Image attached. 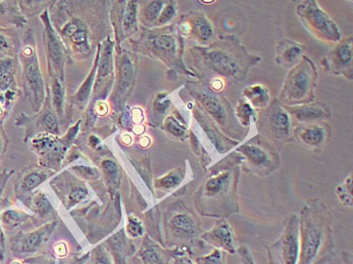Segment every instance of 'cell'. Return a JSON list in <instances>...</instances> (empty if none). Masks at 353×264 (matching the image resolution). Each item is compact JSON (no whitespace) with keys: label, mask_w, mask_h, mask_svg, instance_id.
Returning <instances> with one entry per match:
<instances>
[{"label":"cell","mask_w":353,"mask_h":264,"mask_svg":"<svg viewBox=\"0 0 353 264\" xmlns=\"http://www.w3.org/2000/svg\"><path fill=\"white\" fill-rule=\"evenodd\" d=\"M228 179H230V174L228 172H224V174L215 176V178L210 179L207 182L206 187H205L207 196L213 197V196H216L218 194L221 193L225 185L228 184Z\"/></svg>","instance_id":"e0dca14e"},{"label":"cell","mask_w":353,"mask_h":264,"mask_svg":"<svg viewBox=\"0 0 353 264\" xmlns=\"http://www.w3.org/2000/svg\"><path fill=\"white\" fill-rule=\"evenodd\" d=\"M3 135H2L1 132H0V154H1L2 150H3Z\"/></svg>","instance_id":"f907efd6"},{"label":"cell","mask_w":353,"mask_h":264,"mask_svg":"<svg viewBox=\"0 0 353 264\" xmlns=\"http://www.w3.org/2000/svg\"><path fill=\"white\" fill-rule=\"evenodd\" d=\"M236 115L243 125L248 126L256 120V113L248 102H241L236 107Z\"/></svg>","instance_id":"d6986e66"},{"label":"cell","mask_w":353,"mask_h":264,"mask_svg":"<svg viewBox=\"0 0 353 264\" xmlns=\"http://www.w3.org/2000/svg\"><path fill=\"white\" fill-rule=\"evenodd\" d=\"M154 45L159 49L172 51L175 49V40L170 36H159L154 39Z\"/></svg>","instance_id":"cb8c5ba5"},{"label":"cell","mask_w":353,"mask_h":264,"mask_svg":"<svg viewBox=\"0 0 353 264\" xmlns=\"http://www.w3.org/2000/svg\"><path fill=\"white\" fill-rule=\"evenodd\" d=\"M96 264H108V263H104V261H98L97 263H96Z\"/></svg>","instance_id":"816d5d0a"},{"label":"cell","mask_w":353,"mask_h":264,"mask_svg":"<svg viewBox=\"0 0 353 264\" xmlns=\"http://www.w3.org/2000/svg\"><path fill=\"white\" fill-rule=\"evenodd\" d=\"M174 230L181 236H192L195 234V223L186 215H178L171 222Z\"/></svg>","instance_id":"9a60e30c"},{"label":"cell","mask_w":353,"mask_h":264,"mask_svg":"<svg viewBox=\"0 0 353 264\" xmlns=\"http://www.w3.org/2000/svg\"><path fill=\"white\" fill-rule=\"evenodd\" d=\"M102 167H103L104 171H105L109 178H117V174H119V167H117V163L111 161H105L102 163Z\"/></svg>","instance_id":"836d02e7"},{"label":"cell","mask_w":353,"mask_h":264,"mask_svg":"<svg viewBox=\"0 0 353 264\" xmlns=\"http://www.w3.org/2000/svg\"><path fill=\"white\" fill-rule=\"evenodd\" d=\"M204 106L206 107L207 111L212 115L213 119L223 123L226 119L225 109L223 105L218 101L217 98L212 95H205L204 97Z\"/></svg>","instance_id":"2e32d148"},{"label":"cell","mask_w":353,"mask_h":264,"mask_svg":"<svg viewBox=\"0 0 353 264\" xmlns=\"http://www.w3.org/2000/svg\"><path fill=\"white\" fill-rule=\"evenodd\" d=\"M194 32L197 34L198 38L200 40L207 41L210 40L213 36L212 28H211L210 23L204 17H199L194 21Z\"/></svg>","instance_id":"ac0fdd59"},{"label":"cell","mask_w":353,"mask_h":264,"mask_svg":"<svg viewBox=\"0 0 353 264\" xmlns=\"http://www.w3.org/2000/svg\"><path fill=\"white\" fill-rule=\"evenodd\" d=\"M327 225L318 212L305 209L300 225V256L298 264H313L323 248Z\"/></svg>","instance_id":"6da1fadb"},{"label":"cell","mask_w":353,"mask_h":264,"mask_svg":"<svg viewBox=\"0 0 353 264\" xmlns=\"http://www.w3.org/2000/svg\"><path fill=\"white\" fill-rule=\"evenodd\" d=\"M4 250V242H3V234H2L1 228H0V258L3 256Z\"/></svg>","instance_id":"c3c4849f"},{"label":"cell","mask_w":353,"mask_h":264,"mask_svg":"<svg viewBox=\"0 0 353 264\" xmlns=\"http://www.w3.org/2000/svg\"><path fill=\"white\" fill-rule=\"evenodd\" d=\"M197 263L198 264H225V258L221 250H215L211 254L197 258Z\"/></svg>","instance_id":"7402d4cb"},{"label":"cell","mask_w":353,"mask_h":264,"mask_svg":"<svg viewBox=\"0 0 353 264\" xmlns=\"http://www.w3.org/2000/svg\"><path fill=\"white\" fill-rule=\"evenodd\" d=\"M12 49V40L0 30V53Z\"/></svg>","instance_id":"b9f144b4"},{"label":"cell","mask_w":353,"mask_h":264,"mask_svg":"<svg viewBox=\"0 0 353 264\" xmlns=\"http://www.w3.org/2000/svg\"><path fill=\"white\" fill-rule=\"evenodd\" d=\"M78 172L84 176L85 178H93V176H98V172L95 170L91 169V167H76Z\"/></svg>","instance_id":"7bdbcfd3"},{"label":"cell","mask_w":353,"mask_h":264,"mask_svg":"<svg viewBox=\"0 0 353 264\" xmlns=\"http://www.w3.org/2000/svg\"><path fill=\"white\" fill-rule=\"evenodd\" d=\"M167 128L170 132L173 133V134L178 135V136L184 134V128H183L182 126H181L180 124H179L178 122L175 121L174 119H169V121H168Z\"/></svg>","instance_id":"ab89813d"},{"label":"cell","mask_w":353,"mask_h":264,"mask_svg":"<svg viewBox=\"0 0 353 264\" xmlns=\"http://www.w3.org/2000/svg\"><path fill=\"white\" fill-rule=\"evenodd\" d=\"M174 264H194L193 261H191L189 257L183 256V257H178V258L176 259L175 263Z\"/></svg>","instance_id":"7dc6e473"},{"label":"cell","mask_w":353,"mask_h":264,"mask_svg":"<svg viewBox=\"0 0 353 264\" xmlns=\"http://www.w3.org/2000/svg\"><path fill=\"white\" fill-rule=\"evenodd\" d=\"M3 218L6 224L12 225V226H17V225L23 222L27 217H26V215H23V214L17 213V212L14 211H10L6 212V213L4 214Z\"/></svg>","instance_id":"f1b7e54d"},{"label":"cell","mask_w":353,"mask_h":264,"mask_svg":"<svg viewBox=\"0 0 353 264\" xmlns=\"http://www.w3.org/2000/svg\"><path fill=\"white\" fill-rule=\"evenodd\" d=\"M36 208L39 213L45 214L51 210V205L45 196L40 195L36 199Z\"/></svg>","instance_id":"d6a6232c"},{"label":"cell","mask_w":353,"mask_h":264,"mask_svg":"<svg viewBox=\"0 0 353 264\" xmlns=\"http://www.w3.org/2000/svg\"><path fill=\"white\" fill-rule=\"evenodd\" d=\"M239 254H241V259H243V263L245 264H256L254 263V261H252V256H250L248 251L245 250V248L239 250Z\"/></svg>","instance_id":"f6af8a7d"},{"label":"cell","mask_w":353,"mask_h":264,"mask_svg":"<svg viewBox=\"0 0 353 264\" xmlns=\"http://www.w3.org/2000/svg\"><path fill=\"white\" fill-rule=\"evenodd\" d=\"M207 63L217 73L222 75H234L239 71V64L232 56L220 50H213L205 54Z\"/></svg>","instance_id":"9c48e42d"},{"label":"cell","mask_w":353,"mask_h":264,"mask_svg":"<svg viewBox=\"0 0 353 264\" xmlns=\"http://www.w3.org/2000/svg\"><path fill=\"white\" fill-rule=\"evenodd\" d=\"M202 238H203L207 243L215 246L216 250H224L230 253L236 252L232 228H231L230 225L225 220L218 222Z\"/></svg>","instance_id":"8992f818"},{"label":"cell","mask_w":353,"mask_h":264,"mask_svg":"<svg viewBox=\"0 0 353 264\" xmlns=\"http://www.w3.org/2000/svg\"><path fill=\"white\" fill-rule=\"evenodd\" d=\"M23 62V76H25L26 91L30 103L34 109L40 105L43 97V80H41L40 68L38 61L34 57L32 47L27 45L21 51Z\"/></svg>","instance_id":"5b68a950"},{"label":"cell","mask_w":353,"mask_h":264,"mask_svg":"<svg viewBox=\"0 0 353 264\" xmlns=\"http://www.w3.org/2000/svg\"><path fill=\"white\" fill-rule=\"evenodd\" d=\"M14 264H17V263H14Z\"/></svg>","instance_id":"f5cc1de1"},{"label":"cell","mask_w":353,"mask_h":264,"mask_svg":"<svg viewBox=\"0 0 353 264\" xmlns=\"http://www.w3.org/2000/svg\"><path fill=\"white\" fill-rule=\"evenodd\" d=\"M163 4V2L162 1H154L150 4L147 10V17L150 21H154L160 15Z\"/></svg>","instance_id":"1f68e13d"},{"label":"cell","mask_w":353,"mask_h":264,"mask_svg":"<svg viewBox=\"0 0 353 264\" xmlns=\"http://www.w3.org/2000/svg\"><path fill=\"white\" fill-rule=\"evenodd\" d=\"M300 139L303 143L309 146H319L325 141L327 136L326 130L317 124H311L301 130Z\"/></svg>","instance_id":"4fadbf2b"},{"label":"cell","mask_w":353,"mask_h":264,"mask_svg":"<svg viewBox=\"0 0 353 264\" xmlns=\"http://www.w3.org/2000/svg\"><path fill=\"white\" fill-rule=\"evenodd\" d=\"M14 69V61L12 58H4L0 60V77L12 74Z\"/></svg>","instance_id":"4dcf8cb0"},{"label":"cell","mask_w":353,"mask_h":264,"mask_svg":"<svg viewBox=\"0 0 353 264\" xmlns=\"http://www.w3.org/2000/svg\"><path fill=\"white\" fill-rule=\"evenodd\" d=\"M274 256L280 264H298L300 256V221L292 216L280 240L274 244Z\"/></svg>","instance_id":"277c9868"},{"label":"cell","mask_w":353,"mask_h":264,"mask_svg":"<svg viewBox=\"0 0 353 264\" xmlns=\"http://www.w3.org/2000/svg\"><path fill=\"white\" fill-rule=\"evenodd\" d=\"M93 77L92 75L89 77V79L86 81L84 85L80 90L79 94H78V99L79 101H84L88 98L89 93H90L91 90V85H92Z\"/></svg>","instance_id":"d590c367"},{"label":"cell","mask_w":353,"mask_h":264,"mask_svg":"<svg viewBox=\"0 0 353 264\" xmlns=\"http://www.w3.org/2000/svg\"><path fill=\"white\" fill-rule=\"evenodd\" d=\"M132 63L128 58H124L123 62V67H121V92L123 93L126 89L130 87V82L132 79Z\"/></svg>","instance_id":"44dd1931"},{"label":"cell","mask_w":353,"mask_h":264,"mask_svg":"<svg viewBox=\"0 0 353 264\" xmlns=\"http://www.w3.org/2000/svg\"><path fill=\"white\" fill-rule=\"evenodd\" d=\"M182 176L181 174L174 172V174H169L165 178L161 179L158 182L160 187H165V189H171V187H176V185L180 184Z\"/></svg>","instance_id":"484cf974"},{"label":"cell","mask_w":353,"mask_h":264,"mask_svg":"<svg viewBox=\"0 0 353 264\" xmlns=\"http://www.w3.org/2000/svg\"><path fill=\"white\" fill-rule=\"evenodd\" d=\"M87 196V190L84 189V187H76L72 191L71 195H70V200L72 202L77 203L82 201L83 199L86 198Z\"/></svg>","instance_id":"74e56055"},{"label":"cell","mask_w":353,"mask_h":264,"mask_svg":"<svg viewBox=\"0 0 353 264\" xmlns=\"http://www.w3.org/2000/svg\"><path fill=\"white\" fill-rule=\"evenodd\" d=\"M49 52L54 62L60 63L63 54L62 50L56 39L52 37L51 32H49Z\"/></svg>","instance_id":"d4e9b609"},{"label":"cell","mask_w":353,"mask_h":264,"mask_svg":"<svg viewBox=\"0 0 353 264\" xmlns=\"http://www.w3.org/2000/svg\"><path fill=\"white\" fill-rule=\"evenodd\" d=\"M212 87L218 90V89H221L222 87H223V83H222L219 79H215L212 82Z\"/></svg>","instance_id":"681fc988"},{"label":"cell","mask_w":353,"mask_h":264,"mask_svg":"<svg viewBox=\"0 0 353 264\" xmlns=\"http://www.w3.org/2000/svg\"><path fill=\"white\" fill-rule=\"evenodd\" d=\"M86 32H85L84 30H79V32H76L75 34L72 36V41L76 43H84V41H86Z\"/></svg>","instance_id":"ee69618b"},{"label":"cell","mask_w":353,"mask_h":264,"mask_svg":"<svg viewBox=\"0 0 353 264\" xmlns=\"http://www.w3.org/2000/svg\"><path fill=\"white\" fill-rule=\"evenodd\" d=\"M54 102L59 109L62 107L63 103V89L58 81L54 85Z\"/></svg>","instance_id":"e575fe53"},{"label":"cell","mask_w":353,"mask_h":264,"mask_svg":"<svg viewBox=\"0 0 353 264\" xmlns=\"http://www.w3.org/2000/svg\"><path fill=\"white\" fill-rule=\"evenodd\" d=\"M330 66L333 70L341 73L350 71L352 67V41H344L331 53Z\"/></svg>","instance_id":"30bf717a"},{"label":"cell","mask_w":353,"mask_h":264,"mask_svg":"<svg viewBox=\"0 0 353 264\" xmlns=\"http://www.w3.org/2000/svg\"><path fill=\"white\" fill-rule=\"evenodd\" d=\"M43 124H45L46 128L50 132H57L58 124H57V120L54 119V115H52L51 113L43 117Z\"/></svg>","instance_id":"60d3db41"},{"label":"cell","mask_w":353,"mask_h":264,"mask_svg":"<svg viewBox=\"0 0 353 264\" xmlns=\"http://www.w3.org/2000/svg\"><path fill=\"white\" fill-rule=\"evenodd\" d=\"M175 6H168L165 10H163L162 14L160 15V19H159V23H165L172 19V17L175 15Z\"/></svg>","instance_id":"8d00e7d4"},{"label":"cell","mask_w":353,"mask_h":264,"mask_svg":"<svg viewBox=\"0 0 353 264\" xmlns=\"http://www.w3.org/2000/svg\"><path fill=\"white\" fill-rule=\"evenodd\" d=\"M243 94L252 106L258 108H265L270 103L269 89L265 88L263 85H252V86L246 87Z\"/></svg>","instance_id":"5bb4252c"},{"label":"cell","mask_w":353,"mask_h":264,"mask_svg":"<svg viewBox=\"0 0 353 264\" xmlns=\"http://www.w3.org/2000/svg\"><path fill=\"white\" fill-rule=\"evenodd\" d=\"M239 150L245 154V158L254 167H267L271 165V159H270L269 154L261 146L245 145L241 146Z\"/></svg>","instance_id":"7c38bea8"},{"label":"cell","mask_w":353,"mask_h":264,"mask_svg":"<svg viewBox=\"0 0 353 264\" xmlns=\"http://www.w3.org/2000/svg\"><path fill=\"white\" fill-rule=\"evenodd\" d=\"M141 256H143L145 264H162L160 254L154 248L149 247L143 250Z\"/></svg>","instance_id":"83f0119b"},{"label":"cell","mask_w":353,"mask_h":264,"mask_svg":"<svg viewBox=\"0 0 353 264\" xmlns=\"http://www.w3.org/2000/svg\"><path fill=\"white\" fill-rule=\"evenodd\" d=\"M46 233H50V231H48V228L41 229V230L28 235L23 243V250L32 251L36 250L41 242H43V238L46 236Z\"/></svg>","instance_id":"ffe728a7"},{"label":"cell","mask_w":353,"mask_h":264,"mask_svg":"<svg viewBox=\"0 0 353 264\" xmlns=\"http://www.w3.org/2000/svg\"><path fill=\"white\" fill-rule=\"evenodd\" d=\"M315 68L308 59H304L294 68L288 77L282 92V99L288 103H298L312 95L315 84Z\"/></svg>","instance_id":"7a4b0ae2"},{"label":"cell","mask_w":353,"mask_h":264,"mask_svg":"<svg viewBox=\"0 0 353 264\" xmlns=\"http://www.w3.org/2000/svg\"><path fill=\"white\" fill-rule=\"evenodd\" d=\"M287 109L300 122L318 121L330 119L331 116L330 109L321 103L302 104L299 106L287 107Z\"/></svg>","instance_id":"ba28073f"},{"label":"cell","mask_w":353,"mask_h":264,"mask_svg":"<svg viewBox=\"0 0 353 264\" xmlns=\"http://www.w3.org/2000/svg\"><path fill=\"white\" fill-rule=\"evenodd\" d=\"M298 8L301 19L314 34L326 41H340L339 28L317 2L306 1Z\"/></svg>","instance_id":"3957f363"},{"label":"cell","mask_w":353,"mask_h":264,"mask_svg":"<svg viewBox=\"0 0 353 264\" xmlns=\"http://www.w3.org/2000/svg\"><path fill=\"white\" fill-rule=\"evenodd\" d=\"M269 132L279 139H287L291 132V119L289 113L283 107L274 104L270 107L265 115Z\"/></svg>","instance_id":"52a82bcc"},{"label":"cell","mask_w":353,"mask_h":264,"mask_svg":"<svg viewBox=\"0 0 353 264\" xmlns=\"http://www.w3.org/2000/svg\"><path fill=\"white\" fill-rule=\"evenodd\" d=\"M128 232H130L132 236H139V235L143 234V227H141V225L139 224L137 220L130 219V224H128Z\"/></svg>","instance_id":"f35d334b"},{"label":"cell","mask_w":353,"mask_h":264,"mask_svg":"<svg viewBox=\"0 0 353 264\" xmlns=\"http://www.w3.org/2000/svg\"><path fill=\"white\" fill-rule=\"evenodd\" d=\"M111 47H108L104 51L103 58H102L101 67H100L99 77H105L112 69V60H111Z\"/></svg>","instance_id":"603a6c76"},{"label":"cell","mask_w":353,"mask_h":264,"mask_svg":"<svg viewBox=\"0 0 353 264\" xmlns=\"http://www.w3.org/2000/svg\"><path fill=\"white\" fill-rule=\"evenodd\" d=\"M305 48L299 43L290 40L281 41L278 45V58L276 61L285 67H292L297 64L300 57L304 53Z\"/></svg>","instance_id":"8fae6325"},{"label":"cell","mask_w":353,"mask_h":264,"mask_svg":"<svg viewBox=\"0 0 353 264\" xmlns=\"http://www.w3.org/2000/svg\"><path fill=\"white\" fill-rule=\"evenodd\" d=\"M137 17V6L136 2L130 1L126 8L125 15H124V23L125 26L134 25Z\"/></svg>","instance_id":"f546056e"},{"label":"cell","mask_w":353,"mask_h":264,"mask_svg":"<svg viewBox=\"0 0 353 264\" xmlns=\"http://www.w3.org/2000/svg\"><path fill=\"white\" fill-rule=\"evenodd\" d=\"M43 181V176L37 172H32V174H28L23 179V187L26 190H32L36 187L37 185H40Z\"/></svg>","instance_id":"4316f807"},{"label":"cell","mask_w":353,"mask_h":264,"mask_svg":"<svg viewBox=\"0 0 353 264\" xmlns=\"http://www.w3.org/2000/svg\"><path fill=\"white\" fill-rule=\"evenodd\" d=\"M78 32V27L75 23H69L66 28H64V34L66 36L72 37Z\"/></svg>","instance_id":"bcb514c9"}]
</instances>
